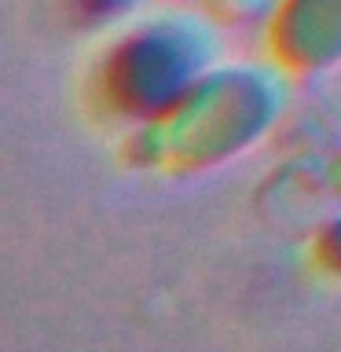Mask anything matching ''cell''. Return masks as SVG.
Returning <instances> with one entry per match:
<instances>
[{"mask_svg":"<svg viewBox=\"0 0 341 352\" xmlns=\"http://www.w3.org/2000/svg\"><path fill=\"white\" fill-rule=\"evenodd\" d=\"M70 4H74V11H77L81 19L92 22V19H107V15H114V11H118L121 4H125V0H70Z\"/></svg>","mask_w":341,"mask_h":352,"instance_id":"6da1fadb","label":"cell"}]
</instances>
